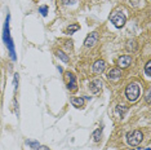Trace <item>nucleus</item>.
<instances>
[{
    "label": "nucleus",
    "mask_w": 151,
    "mask_h": 150,
    "mask_svg": "<svg viewBox=\"0 0 151 150\" xmlns=\"http://www.w3.org/2000/svg\"><path fill=\"white\" fill-rule=\"evenodd\" d=\"M9 18L11 16H6V19H5V23H4V29H3V40H4L6 48L9 50V54H11V58L13 61H16V50H14V43H13L12 38H11V31H9Z\"/></svg>",
    "instance_id": "1"
},
{
    "label": "nucleus",
    "mask_w": 151,
    "mask_h": 150,
    "mask_svg": "<svg viewBox=\"0 0 151 150\" xmlns=\"http://www.w3.org/2000/svg\"><path fill=\"white\" fill-rule=\"evenodd\" d=\"M139 93H141L139 87H138V84H136V83H130L125 88V96L130 102H134L138 100Z\"/></svg>",
    "instance_id": "2"
},
{
    "label": "nucleus",
    "mask_w": 151,
    "mask_h": 150,
    "mask_svg": "<svg viewBox=\"0 0 151 150\" xmlns=\"http://www.w3.org/2000/svg\"><path fill=\"white\" fill-rule=\"evenodd\" d=\"M143 140V133L138 129H134V131L129 132L128 135H127V141H128V144L130 146H137L139 145L141 142H142Z\"/></svg>",
    "instance_id": "3"
},
{
    "label": "nucleus",
    "mask_w": 151,
    "mask_h": 150,
    "mask_svg": "<svg viewBox=\"0 0 151 150\" xmlns=\"http://www.w3.org/2000/svg\"><path fill=\"white\" fill-rule=\"evenodd\" d=\"M110 19H111V22L114 23L115 27H118V29H120V27L124 26L125 25V21H127L125 16L123 14L122 12H119V11L112 12V14L110 16Z\"/></svg>",
    "instance_id": "4"
},
{
    "label": "nucleus",
    "mask_w": 151,
    "mask_h": 150,
    "mask_svg": "<svg viewBox=\"0 0 151 150\" xmlns=\"http://www.w3.org/2000/svg\"><path fill=\"white\" fill-rule=\"evenodd\" d=\"M65 81H66V86L70 91H76L78 86H76V79H75V75L70 71H66L65 73Z\"/></svg>",
    "instance_id": "5"
},
{
    "label": "nucleus",
    "mask_w": 151,
    "mask_h": 150,
    "mask_svg": "<svg viewBox=\"0 0 151 150\" xmlns=\"http://www.w3.org/2000/svg\"><path fill=\"white\" fill-rule=\"evenodd\" d=\"M98 39H99V35H98V32H97V31L91 32V34H89V35L87 36L85 42H84L85 47H87V48H92V47H94L96 44H97Z\"/></svg>",
    "instance_id": "6"
},
{
    "label": "nucleus",
    "mask_w": 151,
    "mask_h": 150,
    "mask_svg": "<svg viewBox=\"0 0 151 150\" xmlns=\"http://www.w3.org/2000/svg\"><path fill=\"white\" fill-rule=\"evenodd\" d=\"M122 70L119 69V67H112V69H110L109 70V73H107V78L110 80H118L122 78Z\"/></svg>",
    "instance_id": "7"
},
{
    "label": "nucleus",
    "mask_w": 151,
    "mask_h": 150,
    "mask_svg": "<svg viewBox=\"0 0 151 150\" xmlns=\"http://www.w3.org/2000/svg\"><path fill=\"white\" fill-rule=\"evenodd\" d=\"M130 63H132V56H129V54H125V56H122L118 58V65H119V67H122V69L128 67Z\"/></svg>",
    "instance_id": "8"
},
{
    "label": "nucleus",
    "mask_w": 151,
    "mask_h": 150,
    "mask_svg": "<svg viewBox=\"0 0 151 150\" xmlns=\"http://www.w3.org/2000/svg\"><path fill=\"white\" fill-rule=\"evenodd\" d=\"M89 88H91L92 93H98V92L102 89V81H101V79L92 80L91 84H89Z\"/></svg>",
    "instance_id": "9"
},
{
    "label": "nucleus",
    "mask_w": 151,
    "mask_h": 150,
    "mask_svg": "<svg viewBox=\"0 0 151 150\" xmlns=\"http://www.w3.org/2000/svg\"><path fill=\"white\" fill-rule=\"evenodd\" d=\"M105 67H106V62H105V61L104 60H97L94 62V65H93V71L96 74H101V73H104Z\"/></svg>",
    "instance_id": "10"
},
{
    "label": "nucleus",
    "mask_w": 151,
    "mask_h": 150,
    "mask_svg": "<svg viewBox=\"0 0 151 150\" xmlns=\"http://www.w3.org/2000/svg\"><path fill=\"white\" fill-rule=\"evenodd\" d=\"M71 104L75 107H83L84 106V98L81 97H71Z\"/></svg>",
    "instance_id": "11"
},
{
    "label": "nucleus",
    "mask_w": 151,
    "mask_h": 150,
    "mask_svg": "<svg viewBox=\"0 0 151 150\" xmlns=\"http://www.w3.org/2000/svg\"><path fill=\"white\" fill-rule=\"evenodd\" d=\"M56 56L60 60H62L63 62H68V56H67L66 53H63L62 50H56Z\"/></svg>",
    "instance_id": "12"
},
{
    "label": "nucleus",
    "mask_w": 151,
    "mask_h": 150,
    "mask_svg": "<svg viewBox=\"0 0 151 150\" xmlns=\"http://www.w3.org/2000/svg\"><path fill=\"white\" fill-rule=\"evenodd\" d=\"M79 29H80V26H79V25H76V23H75V25H71V26H68V27H67L66 32H67V34H74L75 31H78Z\"/></svg>",
    "instance_id": "13"
},
{
    "label": "nucleus",
    "mask_w": 151,
    "mask_h": 150,
    "mask_svg": "<svg viewBox=\"0 0 151 150\" xmlns=\"http://www.w3.org/2000/svg\"><path fill=\"white\" fill-rule=\"evenodd\" d=\"M127 110H128V109H127V106H124V105H118V106H116V112H119L120 117H123Z\"/></svg>",
    "instance_id": "14"
},
{
    "label": "nucleus",
    "mask_w": 151,
    "mask_h": 150,
    "mask_svg": "<svg viewBox=\"0 0 151 150\" xmlns=\"http://www.w3.org/2000/svg\"><path fill=\"white\" fill-rule=\"evenodd\" d=\"M92 136H93V140L96 142H99L101 141V129H96Z\"/></svg>",
    "instance_id": "15"
},
{
    "label": "nucleus",
    "mask_w": 151,
    "mask_h": 150,
    "mask_svg": "<svg viewBox=\"0 0 151 150\" xmlns=\"http://www.w3.org/2000/svg\"><path fill=\"white\" fill-rule=\"evenodd\" d=\"M26 144L31 146V148H32L34 150H36V149L40 146V144H39V142H37V141H31V140H27V141H26Z\"/></svg>",
    "instance_id": "16"
},
{
    "label": "nucleus",
    "mask_w": 151,
    "mask_h": 150,
    "mask_svg": "<svg viewBox=\"0 0 151 150\" xmlns=\"http://www.w3.org/2000/svg\"><path fill=\"white\" fill-rule=\"evenodd\" d=\"M128 49H132V50H136L137 49V44H136V40H128Z\"/></svg>",
    "instance_id": "17"
},
{
    "label": "nucleus",
    "mask_w": 151,
    "mask_h": 150,
    "mask_svg": "<svg viewBox=\"0 0 151 150\" xmlns=\"http://www.w3.org/2000/svg\"><path fill=\"white\" fill-rule=\"evenodd\" d=\"M145 74H146V76H151V61H149V62L146 63V66H145Z\"/></svg>",
    "instance_id": "18"
},
{
    "label": "nucleus",
    "mask_w": 151,
    "mask_h": 150,
    "mask_svg": "<svg viewBox=\"0 0 151 150\" xmlns=\"http://www.w3.org/2000/svg\"><path fill=\"white\" fill-rule=\"evenodd\" d=\"M39 12L42 13V14H43L44 17H45V16L48 14V6H47V5H43V6H40V8H39Z\"/></svg>",
    "instance_id": "19"
},
{
    "label": "nucleus",
    "mask_w": 151,
    "mask_h": 150,
    "mask_svg": "<svg viewBox=\"0 0 151 150\" xmlns=\"http://www.w3.org/2000/svg\"><path fill=\"white\" fill-rule=\"evenodd\" d=\"M62 3L65 5H73L76 3V0H62Z\"/></svg>",
    "instance_id": "20"
},
{
    "label": "nucleus",
    "mask_w": 151,
    "mask_h": 150,
    "mask_svg": "<svg viewBox=\"0 0 151 150\" xmlns=\"http://www.w3.org/2000/svg\"><path fill=\"white\" fill-rule=\"evenodd\" d=\"M13 84H14V89H17V84H18V74H14V80H13Z\"/></svg>",
    "instance_id": "21"
},
{
    "label": "nucleus",
    "mask_w": 151,
    "mask_h": 150,
    "mask_svg": "<svg viewBox=\"0 0 151 150\" xmlns=\"http://www.w3.org/2000/svg\"><path fill=\"white\" fill-rule=\"evenodd\" d=\"M146 102L150 104V88L147 89V93H146Z\"/></svg>",
    "instance_id": "22"
},
{
    "label": "nucleus",
    "mask_w": 151,
    "mask_h": 150,
    "mask_svg": "<svg viewBox=\"0 0 151 150\" xmlns=\"http://www.w3.org/2000/svg\"><path fill=\"white\" fill-rule=\"evenodd\" d=\"M36 150H50L49 148H47V146H39Z\"/></svg>",
    "instance_id": "23"
},
{
    "label": "nucleus",
    "mask_w": 151,
    "mask_h": 150,
    "mask_svg": "<svg viewBox=\"0 0 151 150\" xmlns=\"http://www.w3.org/2000/svg\"><path fill=\"white\" fill-rule=\"evenodd\" d=\"M145 150H151V149H150V148H146V149H145Z\"/></svg>",
    "instance_id": "24"
}]
</instances>
